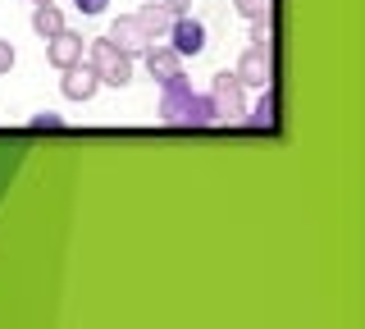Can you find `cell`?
Wrapping results in <instances>:
<instances>
[{"label": "cell", "instance_id": "obj_1", "mask_svg": "<svg viewBox=\"0 0 365 329\" xmlns=\"http://www.w3.org/2000/svg\"><path fill=\"white\" fill-rule=\"evenodd\" d=\"M160 87H165V96H160V123H169V128H210L215 123L210 96H201L187 74H174Z\"/></svg>", "mask_w": 365, "mask_h": 329}, {"label": "cell", "instance_id": "obj_2", "mask_svg": "<svg viewBox=\"0 0 365 329\" xmlns=\"http://www.w3.org/2000/svg\"><path fill=\"white\" fill-rule=\"evenodd\" d=\"M83 55H87V64L96 69V78H101L106 87H123V83L133 78V60H128V51H119L110 37H96Z\"/></svg>", "mask_w": 365, "mask_h": 329}, {"label": "cell", "instance_id": "obj_3", "mask_svg": "<svg viewBox=\"0 0 365 329\" xmlns=\"http://www.w3.org/2000/svg\"><path fill=\"white\" fill-rule=\"evenodd\" d=\"M210 106H215V123H242L247 119V87L237 83V74H215Z\"/></svg>", "mask_w": 365, "mask_h": 329}, {"label": "cell", "instance_id": "obj_4", "mask_svg": "<svg viewBox=\"0 0 365 329\" xmlns=\"http://www.w3.org/2000/svg\"><path fill=\"white\" fill-rule=\"evenodd\" d=\"M96 87H101V78H96V69H91L87 60L60 69V96H68V101H91V96H96Z\"/></svg>", "mask_w": 365, "mask_h": 329}, {"label": "cell", "instance_id": "obj_5", "mask_svg": "<svg viewBox=\"0 0 365 329\" xmlns=\"http://www.w3.org/2000/svg\"><path fill=\"white\" fill-rule=\"evenodd\" d=\"M269 78H274V55H269V46H251L242 55V64H237V83L260 92V87H269Z\"/></svg>", "mask_w": 365, "mask_h": 329}, {"label": "cell", "instance_id": "obj_6", "mask_svg": "<svg viewBox=\"0 0 365 329\" xmlns=\"http://www.w3.org/2000/svg\"><path fill=\"white\" fill-rule=\"evenodd\" d=\"M83 51H87V41H83V32H73V28H60L51 41H46V60H51L55 69L78 64V60H83Z\"/></svg>", "mask_w": 365, "mask_h": 329}, {"label": "cell", "instance_id": "obj_7", "mask_svg": "<svg viewBox=\"0 0 365 329\" xmlns=\"http://www.w3.org/2000/svg\"><path fill=\"white\" fill-rule=\"evenodd\" d=\"M106 37H110L119 51H128V55H142L146 46H151V37H146V28H142V24H137V14H119Z\"/></svg>", "mask_w": 365, "mask_h": 329}, {"label": "cell", "instance_id": "obj_8", "mask_svg": "<svg viewBox=\"0 0 365 329\" xmlns=\"http://www.w3.org/2000/svg\"><path fill=\"white\" fill-rule=\"evenodd\" d=\"M165 37H169V46H174L178 55H197V51L205 46V28H201L192 14H178L174 24H169Z\"/></svg>", "mask_w": 365, "mask_h": 329}, {"label": "cell", "instance_id": "obj_9", "mask_svg": "<svg viewBox=\"0 0 365 329\" xmlns=\"http://www.w3.org/2000/svg\"><path fill=\"white\" fill-rule=\"evenodd\" d=\"M142 55H146V74H151L155 83H169L174 74H182V55L174 46H155V41H151Z\"/></svg>", "mask_w": 365, "mask_h": 329}, {"label": "cell", "instance_id": "obj_10", "mask_svg": "<svg viewBox=\"0 0 365 329\" xmlns=\"http://www.w3.org/2000/svg\"><path fill=\"white\" fill-rule=\"evenodd\" d=\"M174 19H178V14L165 5V0H142V9H137V24L146 28V37H151V41H155V37H165Z\"/></svg>", "mask_w": 365, "mask_h": 329}, {"label": "cell", "instance_id": "obj_11", "mask_svg": "<svg viewBox=\"0 0 365 329\" xmlns=\"http://www.w3.org/2000/svg\"><path fill=\"white\" fill-rule=\"evenodd\" d=\"M242 123H251L256 133H274V128H279V101H274L269 87H260V106L251 110V115H247Z\"/></svg>", "mask_w": 365, "mask_h": 329}, {"label": "cell", "instance_id": "obj_12", "mask_svg": "<svg viewBox=\"0 0 365 329\" xmlns=\"http://www.w3.org/2000/svg\"><path fill=\"white\" fill-rule=\"evenodd\" d=\"M60 28H64V14H60V5H55V0H41V5L32 9V32H37L41 41H51Z\"/></svg>", "mask_w": 365, "mask_h": 329}, {"label": "cell", "instance_id": "obj_13", "mask_svg": "<svg viewBox=\"0 0 365 329\" xmlns=\"http://www.w3.org/2000/svg\"><path fill=\"white\" fill-rule=\"evenodd\" d=\"M269 37H274V28H269V14L251 19V46H269Z\"/></svg>", "mask_w": 365, "mask_h": 329}, {"label": "cell", "instance_id": "obj_14", "mask_svg": "<svg viewBox=\"0 0 365 329\" xmlns=\"http://www.w3.org/2000/svg\"><path fill=\"white\" fill-rule=\"evenodd\" d=\"M233 9L242 19H260V14H269V0H233Z\"/></svg>", "mask_w": 365, "mask_h": 329}, {"label": "cell", "instance_id": "obj_15", "mask_svg": "<svg viewBox=\"0 0 365 329\" xmlns=\"http://www.w3.org/2000/svg\"><path fill=\"white\" fill-rule=\"evenodd\" d=\"M28 123H32L37 133H41V128H64V119H60V115H51V110H37V115H32Z\"/></svg>", "mask_w": 365, "mask_h": 329}, {"label": "cell", "instance_id": "obj_16", "mask_svg": "<svg viewBox=\"0 0 365 329\" xmlns=\"http://www.w3.org/2000/svg\"><path fill=\"white\" fill-rule=\"evenodd\" d=\"M73 5H78V14H106L110 0H73Z\"/></svg>", "mask_w": 365, "mask_h": 329}, {"label": "cell", "instance_id": "obj_17", "mask_svg": "<svg viewBox=\"0 0 365 329\" xmlns=\"http://www.w3.org/2000/svg\"><path fill=\"white\" fill-rule=\"evenodd\" d=\"M9 69H14V46H9V41L0 37V78H5Z\"/></svg>", "mask_w": 365, "mask_h": 329}, {"label": "cell", "instance_id": "obj_18", "mask_svg": "<svg viewBox=\"0 0 365 329\" xmlns=\"http://www.w3.org/2000/svg\"><path fill=\"white\" fill-rule=\"evenodd\" d=\"M169 9H174V14H192V0H165Z\"/></svg>", "mask_w": 365, "mask_h": 329}, {"label": "cell", "instance_id": "obj_19", "mask_svg": "<svg viewBox=\"0 0 365 329\" xmlns=\"http://www.w3.org/2000/svg\"><path fill=\"white\" fill-rule=\"evenodd\" d=\"M28 5H41V0H28Z\"/></svg>", "mask_w": 365, "mask_h": 329}]
</instances>
